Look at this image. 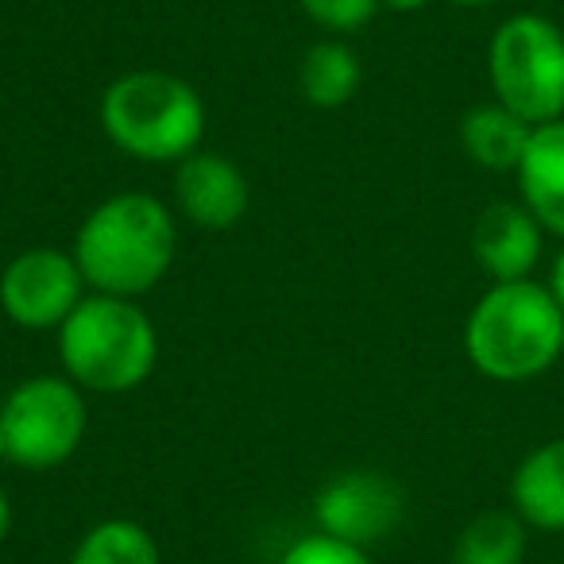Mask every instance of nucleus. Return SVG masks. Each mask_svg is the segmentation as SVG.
Segmentation results:
<instances>
[{
  "label": "nucleus",
  "instance_id": "20",
  "mask_svg": "<svg viewBox=\"0 0 564 564\" xmlns=\"http://www.w3.org/2000/svg\"><path fill=\"white\" fill-rule=\"evenodd\" d=\"M430 0H379V9H391V12H422Z\"/></svg>",
  "mask_w": 564,
  "mask_h": 564
},
{
  "label": "nucleus",
  "instance_id": "6",
  "mask_svg": "<svg viewBox=\"0 0 564 564\" xmlns=\"http://www.w3.org/2000/svg\"><path fill=\"white\" fill-rule=\"evenodd\" d=\"M89 410L82 387L63 376H32L0 402V453L24 471L66 464L86 441Z\"/></svg>",
  "mask_w": 564,
  "mask_h": 564
},
{
  "label": "nucleus",
  "instance_id": "18",
  "mask_svg": "<svg viewBox=\"0 0 564 564\" xmlns=\"http://www.w3.org/2000/svg\"><path fill=\"white\" fill-rule=\"evenodd\" d=\"M299 4L325 32H356L379 12V0H299Z\"/></svg>",
  "mask_w": 564,
  "mask_h": 564
},
{
  "label": "nucleus",
  "instance_id": "22",
  "mask_svg": "<svg viewBox=\"0 0 564 564\" xmlns=\"http://www.w3.org/2000/svg\"><path fill=\"white\" fill-rule=\"evenodd\" d=\"M453 4H464V9H476V4H491V0H453Z\"/></svg>",
  "mask_w": 564,
  "mask_h": 564
},
{
  "label": "nucleus",
  "instance_id": "1",
  "mask_svg": "<svg viewBox=\"0 0 564 564\" xmlns=\"http://www.w3.org/2000/svg\"><path fill=\"white\" fill-rule=\"evenodd\" d=\"M178 256V225L159 197L120 189L89 209L74 236L86 286L94 294L140 299L166 279Z\"/></svg>",
  "mask_w": 564,
  "mask_h": 564
},
{
  "label": "nucleus",
  "instance_id": "19",
  "mask_svg": "<svg viewBox=\"0 0 564 564\" xmlns=\"http://www.w3.org/2000/svg\"><path fill=\"white\" fill-rule=\"evenodd\" d=\"M549 291H553L556 306L564 310V248L556 251V259H553V271H549Z\"/></svg>",
  "mask_w": 564,
  "mask_h": 564
},
{
  "label": "nucleus",
  "instance_id": "7",
  "mask_svg": "<svg viewBox=\"0 0 564 564\" xmlns=\"http://www.w3.org/2000/svg\"><path fill=\"white\" fill-rule=\"evenodd\" d=\"M86 274L74 251L28 248L0 274V310L20 329H58L86 299Z\"/></svg>",
  "mask_w": 564,
  "mask_h": 564
},
{
  "label": "nucleus",
  "instance_id": "3",
  "mask_svg": "<svg viewBox=\"0 0 564 564\" xmlns=\"http://www.w3.org/2000/svg\"><path fill=\"white\" fill-rule=\"evenodd\" d=\"M58 360L82 391L124 394L155 371L159 333L135 299L89 294L58 325Z\"/></svg>",
  "mask_w": 564,
  "mask_h": 564
},
{
  "label": "nucleus",
  "instance_id": "4",
  "mask_svg": "<svg viewBox=\"0 0 564 564\" xmlns=\"http://www.w3.org/2000/svg\"><path fill=\"white\" fill-rule=\"evenodd\" d=\"M101 128L140 163H182L205 135V101L174 74L132 70L101 94Z\"/></svg>",
  "mask_w": 564,
  "mask_h": 564
},
{
  "label": "nucleus",
  "instance_id": "15",
  "mask_svg": "<svg viewBox=\"0 0 564 564\" xmlns=\"http://www.w3.org/2000/svg\"><path fill=\"white\" fill-rule=\"evenodd\" d=\"M530 525L514 510H484L460 530L453 564H522Z\"/></svg>",
  "mask_w": 564,
  "mask_h": 564
},
{
  "label": "nucleus",
  "instance_id": "16",
  "mask_svg": "<svg viewBox=\"0 0 564 564\" xmlns=\"http://www.w3.org/2000/svg\"><path fill=\"white\" fill-rule=\"evenodd\" d=\"M70 564H163L148 525L132 518H105L78 541Z\"/></svg>",
  "mask_w": 564,
  "mask_h": 564
},
{
  "label": "nucleus",
  "instance_id": "21",
  "mask_svg": "<svg viewBox=\"0 0 564 564\" xmlns=\"http://www.w3.org/2000/svg\"><path fill=\"white\" fill-rule=\"evenodd\" d=\"M9 530H12V502H9V495L0 491V541L9 538Z\"/></svg>",
  "mask_w": 564,
  "mask_h": 564
},
{
  "label": "nucleus",
  "instance_id": "2",
  "mask_svg": "<svg viewBox=\"0 0 564 564\" xmlns=\"http://www.w3.org/2000/svg\"><path fill=\"white\" fill-rule=\"evenodd\" d=\"M464 352L495 383H530L564 352V310L533 279L491 282L464 322Z\"/></svg>",
  "mask_w": 564,
  "mask_h": 564
},
{
  "label": "nucleus",
  "instance_id": "13",
  "mask_svg": "<svg viewBox=\"0 0 564 564\" xmlns=\"http://www.w3.org/2000/svg\"><path fill=\"white\" fill-rule=\"evenodd\" d=\"M533 124H525L518 112H510L507 105H476L468 117L460 120V143L468 151V159L484 171L495 174H514L522 163L525 148H530Z\"/></svg>",
  "mask_w": 564,
  "mask_h": 564
},
{
  "label": "nucleus",
  "instance_id": "11",
  "mask_svg": "<svg viewBox=\"0 0 564 564\" xmlns=\"http://www.w3.org/2000/svg\"><path fill=\"white\" fill-rule=\"evenodd\" d=\"M514 178L525 209L541 220L545 232L564 240V117L533 128Z\"/></svg>",
  "mask_w": 564,
  "mask_h": 564
},
{
  "label": "nucleus",
  "instance_id": "12",
  "mask_svg": "<svg viewBox=\"0 0 564 564\" xmlns=\"http://www.w3.org/2000/svg\"><path fill=\"white\" fill-rule=\"evenodd\" d=\"M514 514L530 530L564 533V437L538 445L510 476Z\"/></svg>",
  "mask_w": 564,
  "mask_h": 564
},
{
  "label": "nucleus",
  "instance_id": "17",
  "mask_svg": "<svg viewBox=\"0 0 564 564\" xmlns=\"http://www.w3.org/2000/svg\"><path fill=\"white\" fill-rule=\"evenodd\" d=\"M279 564H376V561L368 556V549L348 545V541H337L317 530L294 541V545L282 553Z\"/></svg>",
  "mask_w": 564,
  "mask_h": 564
},
{
  "label": "nucleus",
  "instance_id": "14",
  "mask_svg": "<svg viewBox=\"0 0 564 564\" xmlns=\"http://www.w3.org/2000/svg\"><path fill=\"white\" fill-rule=\"evenodd\" d=\"M364 82L360 58L340 40H322L302 55L299 89L314 109H340L356 97Z\"/></svg>",
  "mask_w": 564,
  "mask_h": 564
},
{
  "label": "nucleus",
  "instance_id": "8",
  "mask_svg": "<svg viewBox=\"0 0 564 564\" xmlns=\"http://www.w3.org/2000/svg\"><path fill=\"white\" fill-rule=\"evenodd\" d=\"M402 510H406V495L383 471L352 468L333 476L329 484L317 491L314 518L322 533L348 545H376L387 533L399 530Z\"/></svg>",
  "mask_w": 564,
  "mask_h": 564
},
{
  "label": "nucleus",
  "instance_id": "5",
  "mask_svg": "<svg viewBox=\"0 0 564 564\" xmlns=\"http://www.w3.org/2000/svg\"><path fill=\"white\" fill-rule=\"evenodd\" d=\"M487 78L499 105L541 128L564 117V32L538 12L502 20L487 47Z\"/></svg>",
  "mask_w": 564,
  "mask_h": 564
},
{
  "label": "nucleus",
  "instance_id": "23",
  "mask_svg": "<svg viewBox=\"0 0 564 564\" xmlns=\"http://www.w3.org/2000/svg\"><path fill=\"white\" fill-rule=\"evenodd\" d=\"M0 460H4V453H0Z\"/></svg>",
  "mask_w": 564,
  "mask_h": 564
},
{
  "label": "nucleus",
  "instance_id": "9",
  "mask_svg": "<svg viewBox=\"0 0 564 564\" xmlns=\"http://www.w3.org/2000/svg\"><path fill=\"white\" fill-rule=\"evenodd\" d=\"M174 202L189 225L225 232L248 213V178L232 159L194 151L182 159L174 174Z\"/></svg>",
  "mask_w": 564,
  "mask_h": 564
},
{
  "label": "nucleus",
  "instance_id": "10",
  "mask_svg": "<svg viewBox=\"0 0 564 564\" xmlns=\"http://www.w3.org/2000/svg\"><path fill=\"white\" fill-rule=\"evenodd\" d=\"M541 236H545V228L522 202H499L476 220L471 256L491 282L530 279V271L541 259Z\"/></svg>",
  "mask_w": 564,
  "mask_h": 564
}]
</instances>
